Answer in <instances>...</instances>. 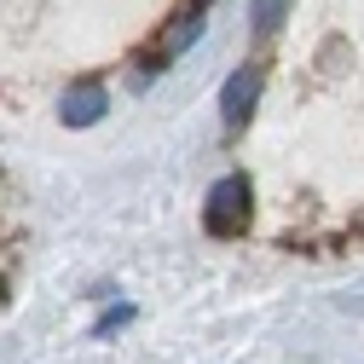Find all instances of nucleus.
I'll list each match as a JSON object with an SVG mask.
<instances>
[{
	"instance_id": "39448f33",
	"label": "nucleus",
	"mask_w": 364,
	"mask_h": 364,
	"mask_svg": "<svg viewBox=\"0 0 364 364\" xmlns=\"http://www.w3.org/2000/svg\"><path fill=\"white\" fill-rule=\"evenodd\" d=\"M284 12H289V0H255V6H249V18H255V29H260V35L278 29V23H284Z\"/></svg>"
},
{
	"instance_id": "7ed1b4c3",
	"label": "nucleus",
	"mask_w": 364,
	"mask_h": 364,
	"mask_svg": "<svg viewBox=\"0 0 364 364\" xmlns=\"http://www.w3.org/2000/svg\"><path fill=\"white\" fill-rule=\"evenodd\" d=\"M203 23H208V18H203V6H191V12H179V18H173V23L162 29V35H156V53H151V58H156V70H162V64H173V58H186V53L197 47V35H203Z\"/></svg>"
},
{
	"instance_id": "f03ea898",
	"label": "nucleus",
	"mask_w": 364,
	"mask_h": 364,
	"mask_svg": "<svg viewBox=\"0 0 364 364\" xmlns=\"http://www.w3.org/2000/svg\"><path fill=\"white\" fill-rule=\"evenodd\" d=\"M255 99H260V64H243V70H232V81H225V93H220V116H225V127H232V133L249 122Z\"/></svg>"
},
{
	"instance_id": "f257e3e1",
	"label": "nucleus",
	"mask_w": 364,
	"mask_h": 364,
	"mask_svg": "<svg viewBox=\"0 0 364 364\" xmlns=\"http://www.w3.org/2000/svg\"><path fill=\"white\" fill-rule=\"evenodd\" d=\"M203 220H208V232L214 237H232L249 225V173H225L214 179V191L203 203Z\"/></svg>"
},
{
	"instance_id": "20e7f679",
	"label": "nucleus",
	"mask_w": 364,
	"mask_h": 364,
	"mask_svg": "<svg viewBox=\"0 0 364 364\" xmlns=\"http://www.w3.org/2000/svg\"><path fill=\"white\" fill-rule=\"evenodd\" d=\"M105 110H110V93H105V87H93V81L70 87V93H64V105H58L64 127H93V122H99Z\"/></svg>"
}]
</instances>
